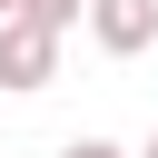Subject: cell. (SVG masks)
I'll return each mask as SVG.
<instances>
[{"mask_svg":"<svg viewBox=\"0 0 158 158\" xmlns=\"http://www.w3.org/2000/svg\"><path fill=\"white\" fill-rule=\"evenodd\" d=\"M49 79H59V30L10 10L0 20V89H49Z\"/></svg>","mask_w":158,"mask_h":158,"instance_id":"6da1fadb","label":"cell"},{"mask_svg":"<svg viewBox=\"0 0 158 158\" xmlns=\"http://www.w3.org/2000/svg\"><path fill=\"white\" fill-rule=\"evenodd\" d=\"M138 158H158V138H148V148H138Z\"/></svg>","mask_w":158,"mask_h":158,"instance_id":"8992f818","label":"cell"},{"mask_svg":"<svg viewBox=\"0 0 158 158\" xmlns=\"http://www.w3.org/2000/svg\"><path fill=\"white\" fill-rule=\"evenodd\" d=\"M10 10H20V0H0V20H10Z\"/></svg>","mask_w":158,"mask_h":158,"instance_id":"5b68a950","label":"cell"},{"mask_svg":"<svg viewBox=\"0 0 158 158\" xmlns=\"http://www.w3.org/2000/svg\"><path fill=\"white\" fill-rule=\"evenodd\" d=\"M59 158H128V148H109V138H69Z\"/></svg>","mask_w":158,"mask_h":158,"instance_id":"277c9868","label":"cell"},{"mask_svg":"<svg viewBox=\"0 0 158 158\" xmlns=\"http://www.w3.org/2000/svg\"><path fill=\"white\" fill-rule=\"evenodd\" d=\"M89 40H99L109 59L158 49V0H89Z\"/></svg>","mask_w":158,"mask_h":158,"instance_id":"7a4b0ae2","label":"cell"},{"mask_svg":"<svg viewBox=\"0 0 158 158\" xmlns=\"http://www.w3.org/2000/svg\"><path fill=\"white\" fill-rule=\"evenodd\" d=\"M30 20H49V30H69V20H89V0H20Z\"/></svg>","mask_w":158,"mask_h":158,"instance_id":"3957f363","label":"cell"}]
</instances>
